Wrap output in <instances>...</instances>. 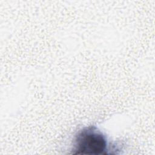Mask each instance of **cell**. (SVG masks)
<instances>
[{
  "label": "cell",
  "instance_id": "cell-1",
  "mask_svg": "<svg viewBox=\"0 0 155 155\" xmlns=\"http://www.w3.org/2000/svg\"><path fill=\"white\" fill-rule=\"evenodd\" d=\"M108 144L107 137L96 127L89 126L78 131L74 138L73 154H108Z\"/></svg>",
  "mask_w": 155,
  "mask_h": 155
}]
</instances>
